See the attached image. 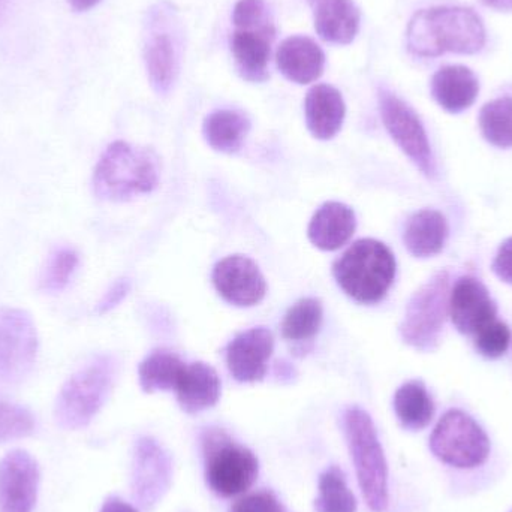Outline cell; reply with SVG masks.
<instances>
[{"mask_svg": "<svg viewBox=\"0 0 512 512\" xmlns=\"http://www.w3.org/2000/svg\"><path fill=\"white\" fill-rule=\"evenodd\" d=\"M394 411L405 429L423 430L435 415V403L423 382L402 385L394 396Z\"/></svg>", "mask_w": 512, "mask_h": 512, "instance_id": "obj_26", "label": "cell"}, {"mask_svg": "<svg viewBox=\"0 0 512 512\" xmlns=\"http://www.w3.org/2000/svg\"><path fill=\"white\" fill-rule=\"evenodd\" d=\"M276 63L286 80L310 84L324 72L325 54L313 39L301 35L289 36L277 48Z\"/></svg>", "mask_w": 512, "mask_h": 512, "instance_id": "obj_18", "label": "cell"}, {"mask_svg": "<svg viewBox=\"0 0 512 512\" xmlns=\"http://www.w3.org/2000/svg\"><path fill=\"white\" fill-rule=\"evenodd\" d=\"M493 271L499 279L512 283V237L499 248L493 261Z\"/></svg>", "mask_w": 512, "mask_h": 512, "instance_id": "obj_37", "label": "cell"}, {"mask_svg": "<svg viewBox=\"0 0 512 512\" xmlns=\"http://www.w3.org/2000/svg\"><path fill=\"white\" fill-rule=\"evenodd\" d=\"M340 288L358 303H379L396 277L393 252L378 240L354 243L333 267Z\"/></svg>", "mask_w": 512, "mask_h": 512, "instance_id": "obj_3", "label": "cell"}, {"mask_svg": "<svg viewBox=\"0 0 512 512\" xmlns=\"http://www.w3.org/2000/svg\"><path fill=\"white\" fill-rule=\"evenodd\" d=\"M379 110L385 128L397 146L426 176H435V161L429 138L415 111L405 101L385 89L379 90Z\"/></svg>", "mask_w": 512, "mask_h": 512, "instance_id": "obj_11", "label": "cell"}, {"mask_svg": "<svg viewBox=\"0 0 512 512\" xmlns=\"http://www.w3.org/2000/svg\"><path fill=\"white\" fill-rule=\"evenodd\" d=\"M511 331L504 322L493 321L475 334V346L483 357L496 360L510 348Z\"/></svg>", "mask_w": 512, "mask_h": 512, "instance_id": "obj_33", "label": "cell"}, {"mask_svg": "<svg viewBox=\"0 0 512 512\" xmlns=\"http://www.w3.org/2000/svg\"><path fill=\"white\" fill-rule=\"evenodd\" d=\"M101 2L102 0H68V5L71 6L72 11L86 12L98 6Z\"/></svg>", "mask_w": 512, "mask_h": 512, "instance_id": "obj_39", "label": "cell"}, {"mask_svg": "<svg viewBox=\"0 0 512 512\" xmlns=\"http://www.w3.org/2000/svg\"><path fill=\"white\" fill-rule=\"evenodd\" d=\"M430 450L445 465L474 469L489 459L490 439L471 415L451 409L436 424Z\"/></svg>", "mask_w": 512, "mask_h": 512, "instance_id": "obj_9", "label": "cell"}, {"mask_svg": "<svg viewBox=\"0 0 512 512\" xmlns=\"http://www.w3.org/2000/svg\"><path fill=\"white\" fill-rule=\"evenodd\" d=\"M480 81L474 71L462 65L444 66L432 78V95L448 113L459 114L474 105Z\"/></svg>", "mask_w": 512, "mask_h": 512, "instance_id": "obj_21", "label": "cell"}, {"mask_svg": "<svg viewBox=\"0 0 512 512\" xmlns=\"http://www.w3.org/2000/svg\"><path fill=\"white\" fill-rule=\"evenodd\" d=\"M273 334L259 327L240 333L227 348V364L231 375L239 382H258L267 373L273 352Z\"/></svg>", "mask_w": 512, "mask_h": 512, "instance_id": "obj_16", "label": "cell"}, {"mask_svg": "<svg viewBox=\"0 0 512 512\" xmlns=\"http://www.w3.org/2000/svg\"><path fill=\"white\" fill-rule=\"evenodd\" d=\"M78 258L77 252L71 248L56 249L48 258L44 273L41 277V288L50 294L62 292L71 282L75 270H77Z\"/></svg>", "mask_w": 512, "mask_h": 512, "instance_id": "obj_31", "label": "cell"}, {"mask_svg": "<svg viewBox=\"0 0 512 512\" xmlns=\"http://www.w3.org/2000/svg\"><path fill=\"white\" fill-rule=\"evenodd\" d=\"M129 289H131V283L128 279H120L108 289L107 294L102 297V300L98 304L99 313H107L113 310L114 307L119 306L126 295H128Z\"/></svg>", "mask_w": 512, "mask_h": 512, "instance_id": "obj_36", "label": "cell"}, {"mask_svg": "<svg viewBox=\"0 0 512 512\" xmlns=\"http://www.w3.org/2000/svg\"><path fill=\"white\" fill-rule=\"evenodd\" d=\"M321 322V303L315 298H304L297 301L283 318V337L294 342H306L318 333Z\"/></svg>", "mask_w": 512, "mask_h": 512, "instance_id": "obj_30", "label": "cell"}, {"mask_svg": "<svg viewBox=\"0 0 512 512\" xmlns=\"http://www.w3.org/2000/svg\"><path fill=\"white\" fill-rule=\"evenodd\" d=\"M159 183L158 161L149 150L125 141L110 144L93 174V191L101 200L123 203L150 194Z\"/></svg>", "mask_w": 512, "mask_h": 512, "instance_id": "obj_2", "label": "cell"}, {"mask_svg": "<svg viewBox=\"0 0 512 512\" xmlns=\"http://www.w3.org/2000/svg\"><path fill=\"white\" fill-rule=\"evenodd\" d=\"M343 423L366 504L373 512H384L388 508V466L375 424L360 408H349Z\"/></svg>", "mask_w": 512, "mask_h": 512, "instance_id": "obj_4", "label": "cell"}, {"mask_svg": "<svg viewBox=\"0 0 512 512\" xmlns=\"http://www.w3.org/2000/svg\"><path fill=\"white\" fill-rule=\"evenodd\" d=\"M487 8L499 12H512V0H481Z\"/></svg>", "mask_w": 512, "mask_h": 512, "instance_id": "obj_40", "label": "cell"}, {"mask_svg": "<svg viewBox=\"0 0 512 512\" xmlns=\"http://www.w3.org/2000/svg\"><path fill=\"white\" fill-rule=\"evenodd\" d=\"M144 39L147 77L158 95H167L176 83L182 65V41L176 18L168 3L150 9Z\"/></svg>", "mask_w": 512, "mask_h": 512, "instance_id": "obj_8", "label": "cell"}, {"mask_svg": "<svg viewBox=\"0 0 512 512\" xmlns=\"http://www.w3.org/2000/svg\"><path fill=\"white\" fill-rule=\"evenodd\" d=\"M39 468L23 450L0 460V512H32L38 499Z\"/></svg>", "mask_w": 512, "mask_h": 512, "instance_id": "obj_13", "label": "cell"}, {"mask_svg": "<svg viewBox=\"0 0 512 512\" xmlns=\"http://www.w3.org/2000/svg\"><path fill=\"white\" fill-rule=\"evenodd\" d=\"M496 315L498 307L481 280L472 276L457 280L450 294V316L460 333L477 334Z\"/></svg>", "mask_w": 512, "mask_h": 512, "instance_id": "obj_15", "label": "cell"}, {"mask_svg": "<svg viewBox=\"0 0 512 512\" xmlns=\"http://www.w3.org/2000/svg\"><path fill=\"white\" fill-rule=\"evenodd\" d=\"M448 239L447 219L436 210H421L406 224L403 242L409 254L430 258L444 249Z\"/></svg>", "mask_w": 512, "mask_h": 512, "instance_id": "obj_24", "label": "cell"}, {"mask_svg": "<svg viewBox=\"0 0 512 512\" xmlns=\"http://www.w3.org/2000/svg\"><path fill=\"white\" fill-rule=\"evenodd\" d=\"M173 481V463L167 451L152 438L138 439L132 459V496L144 510L161 502Z\"/></svg>", "mask_w": 512, "mask_h": 512, "instance_id": "obj_12", "label": "cell"}, {"mask_svg": "<svg viewBox=\"0 0 512 512\" xmlns=\"http://www.w3.org/2000/svg\"><path fill=\"white\" fill-rule=\"evenodd\" d=\"M233 23L236 29L274 27L265 0H239L234 6Z\"/></svg>", "mask_w": 512, "mask_h": 512, "instance_id": "obj_34", "label": "cell"}, {"mask_svg": "<svg viewBox=\"0 0 512 512\" xmlns=\"http://www.w3.org/2000/svg\"><path fill=\"white\" fill-rule=\"evenodd\" d=\"M406 45L418 57L475 54L486 45V29L472 9L436 6L415 12L406 29Z\"/></svg>", "mask_w": 512, "mask_h": 512, "instance_id": "obj_1", "label": "cell"}, {"mask_svg": "<svg viewBox=\"0 0 512 512\" xmlns=\"http://www.w3.org/2000/svg\"><path fill=\"white\" fill-rule=\"evenodd\" d=\"M38 334L29 313L0 307V387L23 381L35 366Z\"/></svg>", "mask_w": 512, "mask_h": 512, "instance_id": "obj_10", "label": "cell"}, {"mask_svg": "<svg viewBox=\"0 0 512 512\" xmlns=\"http://www.w3.org/2000/svg\"><path fill=\"white\" fill-rule=\"evenodd\" d=\"M99 512H140L128 502L119 498H108Z\"/></svg>", "mask_w": 512, "mask_h": 512, "instance_id": "obj_38", "label": "cell"}, {"mask_svg": "<svg viewBox=\"0 0 512 512\" xmlns=\"http://www.w3.org/2000/svg\"><path fill=\"white\" fill-rule=\"evenodd\" d=\"M206 480L221 498L248 492L258 478L259 463L249 448L237 444L225 430L207 429L201 439Z\"/></svg>", "mask_w": 512, "mask_h": 512, "instance_id": "obj_6", "label": "cell"}, {"mask_svg": "<svg viewBox=\"0 0 512 512\" xmlns=\"http://www.w3.org/2000/svg\"><path fill=\"white\" fill-rule=\"evenodd\" d=\"M230 512H283V507L273 493L262 490L234 502Z\"/></svg>", "mask_w": 512, "mask_h": 512, "instance_id": "obj_35", "label": "cell"}, {"mask_svg": "<svg viewBox=\"0 0 512 512\" xmlns=\"http://www.w3.org/2000/svg\"><path fill=\"white\" fill-rule=\"evenodd\" d=\"M213 283L228 303L240 307L255 306L267 291L258 265L242 255L228 256L219 261L213 270Z\"/></svg>", "mask_w": 512, "mask_h": 512, "instance_id": "obj_14", "label": "cell"}, {"mask_svg": "<svg viewBox=\"0 0 512 512\" xmlns=\"http://www.w3.org/2000/svg\"><path fill=\"white\" fill-rule=\"evenodd\" d=\"M116 363L108 355L81 367L63 385L54 406V418L62 429L80 430L96 417L113 387Z\"/></svg>", "mask_w": 512, "mask_h": 512, "instance_id": "obj_5", "label": "cell"}, {"mask_svg": "<svg viewBox=\"0 0 512 512\" xmlns=\"http://www.w3.org/2000/svg\"><path fill=\"white\" fill-rule=\"evenodd\" d=\"M346 107L342 93L330 84H318L307 92L304 116L310 134L318 140H330L342 129Z\"/></svg>", "mask_w": 512, "mask_h": 512, "instance_id": "obj_20", "label": "cell"}, {"mask_svg": "<svg viewBox=\"0 0 512 512\" xmlns=\"http://www.w3.org/2000/svg\"><path fill=\"white\" fill-rule=\"evenodd\" d=\"M480 128L484 138L499 149L512 147V98L495 99L481 108Z\"/></svg>", "mask_w": 512, "mask_h": 512, "instance_id": "obj_29", "label": "cell"}, {"mask_svg": "<svg viewBox=\"0 0 512 512\" xmlns=\"http://www.w3.org/2000/svg\"><path fill=\"white\" fill-rule=\"evenodd\" d=\"M276 36L274 27L265 29H236L231 36V53L237 72L243 80L262 83L270 77L271 42Z\"/></svg>", "mask_w": 512, "mask_h": 512, "instance_id": "obj_17", "label": "cell"}, {"mask_svg": "<svg viewBox=\"0 0 512 512\" xmlns=\"http://www.w3.org/2000/svg\"><path fill=\"white\" fill-rule=\"evenodd\" d=\"M251 122L236 110H218L204 120L203 132L212 149L222 153L240 150L248 137Z\"/></svg>", "mask_w": 512, "mask_h": 512, "instance_id": "obj_25", "label": "cell"}, {"mask_svg": "<svg viewBox=\"0 0 512 512\" xmlns=\"http://www.w3.org/2000/svg\"><path fill=\"white\" fill-rule=\"evenodd\" d=\"M9 0H0V24L5 20L6 14H8Z\"/></svg>", "mask_w": 512, "mask_h": 512, "instance_id": "obj_41", "label": "cell"}, {"mask_svg": "<svg viewBox=\"0 0 512 512\" xmlns=\"http://www.w3.org/2000/svg\"><path fill=\"white\" fill-rule=\"evenodd\" d=\"M176 391L183 411L198 414L218 403L221 397V379L209 364L192 363L185 366Z\"/></svg>", "mask_w": 512, "mask_h": 512, "instance_id": "obj_22", "label": "cell"}, {"mask_svg": "<svg viewBox=\"0 0 512 512\" xmlns=\"http://www.w3.org/2000/svg\"><path fill=\"white\" fill-rule=\"evenodd\" d=\"M318 489L316 512H357V499L337 466H331L319 477Z\"/></svg>", "mask_w": 512, "mask_h": 512, "instance_id": "obj_28", "label": "cell"}, {"mask_svg": "<svg viewBox=\"0 0 512 512\" xmlns=\"http://www.w3.org/2000/svg\"><path fill=\"white\" fill-rule=\"evenodd\" d=\"M313 23L319 38L337 45H348L360 30L361 14L354 0H309Z\"/></svg>", "mask_w": 512, "mask_h": 512, "instance_id": "obj_19", "label": "cell"}, {"mask_svg": "<svg viewBox=\"0 0 512 512\" xmlns=\"http://www.w3.org/2000/svg\"><path fill=\"white\" fill-rule=\"evenodd\" d=\"M186 364L173 352L156 351L150 354L138 369L144 393L176 390L177 382Z\"/></svg>", "mask_w": 512, "mask_h": 512, "instance_id": "obj_27", "label": "cell"}, {"mask_svg": "<svg viewBox=\"0 0 512 512\" xmlns=\"http://www.w3.org/2000/svg\"><path fill=\"white\" fill-rule=\"evenodd\" d=\"M355 227L357 221L352 209L345 204L327 203L313 215L307 234L313 246L333 252L351 240Z\"/></svg>", "mask_w": 512, "mask_h": 512, "instance_id": "obj_23", "label": "cell"}, {"mask_svg": "<svg viewBox=\"0 0 512 512\" xmlns=\"http://www.w3.org/2000/svg\"><path fill=\"white\" fill-rule=\"evenodd\" d=\"M35 417L29 409L0 402V444L27 438L35 432Z\"/></svg>", "mask_w": 512, "mask_h": 512, "instance_id": "obj_32", "label": "cell"}, {"mask_svg": "<svg viewBox=\"0 0 512 512\" xmlns=\"http://www.w3.org/2000/svg\"><path fill=\"white\" fill-rule=\"evenodd\" d=\"M450 294L448 271L435 274L415 292L400 325V334L408 345L420 351L436 348L450 313Z\"/></svg>", "mask_w": 512, "mask_h": 512, "instance_id": "obj_7", "label": "cell"}]
</instances>
